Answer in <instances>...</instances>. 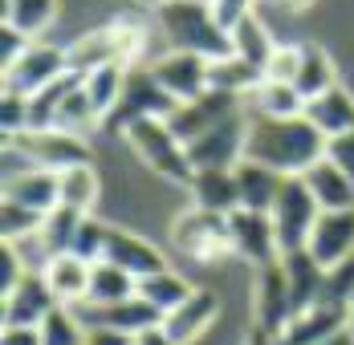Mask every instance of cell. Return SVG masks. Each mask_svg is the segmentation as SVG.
Instances as JSON below:
<instances>
[{"label": "cell", "instance_id": "cell-1", "mask_svg": "<svg viewBox=\"0 0 354 345\" xmlns=\"http://www.w3.org/2000/svg\"><path fill=\"white\" fill-rule=\"evenodd\" d=\"M248 163H265L269 171L297 179L318 159H326V135L301 114V118H248Z\"/></svg>", "mask_w": 354, "mask_h": 345}, {"label": "cell", "instance_id": "cell-2", "mask_svg": "<svg viewBox=\"0 0 354 345\" xmlns=\"http://www.w3.org/2000/svg\"><path fill=\"white\" fill-rule=\"evenodd\" d=\"M155 29L176 53H196L204 61H220L232 53V37L216 21L208 0H167L163 8H155Z\"/></svg>", "mask_w": 354, "mask_h": 345}, {"label": "cell", "instance_id": "cell-3", "mask_svg": "<svg viewBox=\"0 0 354 345\" xmlns=\"http://www.w3.org/2000/svg\"><path fill=\"white\" fill-rule=\"evenodd\" d=\"M127 142L142 163L155 175L171 179V183H192V163H187V146L179 142L167 118H142L135 126H127Z\"/></svg>", "mask_w": 354, "mask_h": 345}, {"label": "cell", "instance_id": "cell-4", "mask_svg": "<svg viewBox=\"0 0 354 345\" xmlns=\"http://www.w3.org/2000/svg\"><path fill=\"white\" fill-rule=\"evenodd\" d=\"M179 110V102L159 86V77L151 73V66H131L127 69V86L122 98L114 106V114L106 118L110 135H127V126H135L142 118H171Z\"/></svg>", "mask_w": 354, "mask_h": 345}, {"label": "cell", "instance_id": "cell-5", "mask_svg": "<svg viewBox=\"0 0 354 345\" xmlns=\"http://www.w3.org/2000/svg\"><path fill=\"white\" fill-rule=\"evenodd\" d=\"M171 248L183 252L196 264H220L232 256V236H228V215H212V211H183L171 224Z\"/></svg>", "mask_w": 354, "mask_h": 345}, {"label": "cell", "instance_id": "cell-6", "mask_svg": "<svg viewBox=\"0 0 354 345\" xmlns=\"http://www.w3.org/2000/svg\"><path fill=\"white\" fill-rule=\"evenodd\" d=\"M318 215H322V207H318V199L310 195L306 179H301V175H297V179H285L277 204L269 207V219H273V232H277V244H281V256L301 252V248L310 244V232H314Z\"/></svg>", "mask_w": 354, "mask_h": 345}, {"label": "cell", "instance_id": "cell-7", "mask_svg": "<svg viewBox=\"0 0 354 345\" xmlns=\"http://www.w3.org/2000/svg\"><path fill=\"white\" fill-rule=\"evenodd\" d=\"M245 146H248V110L232 114L228 122L212 126L196 142H187V163H192V171H236L245 163Z\"/></svg>", "mask_w": 354, "mask_h": 345}, {"label": "cell", "instance_id": "cell-8", "mask_svg": "<svg viewBox=\"0 0 354 345\" xmlns=\"http://www.w3.org/2000/svg\"><path fill=\"white\" fill-rule=\"evenodd\" d=\"M70 73V53L49 45V41H33L25 49V57L12 69H4V94L12 98H37L41 90H49L53 81H62Z\"/></svg>", "mask_w": 354, "mask_h": 345}, {"label": "cell", "instance_id": "cell-9", "mask_svg": "<svg viewBox=\"0 0 354 345\" xmlns=\"http://www.w3.org/2000/svg\"><path fill=\"white\" fill-rule=\"evenodd\" d=\"M4 142H12L33 167L41 171H70V167H82V163H90V142L82 135H73V130H25L21 138H4Z\"/></svg>", "mask_w": 354, "mask_h": 345}, {"label": "cell", "instance_id": "cell-10", "mask_svg": "<svg viewBox=\"0 0 354 345\" xmlns=\"http://www.w3.org/2000/svg\"><path fill=\"white\" fill-rule=\"evenodd\" d=\"M151 73L159 77V86L176 98V102H192V98H204L212 90V61L196 57V53H176V49H163L159 57L147 61Z\"/></svg>", "mask_w": 354, "mask_h": 345}, {"label": "cell", "instance_id": "cell-11", "mask_svg": "<svg viewBox=\"0 0 354 345\" xmlns=\"http://www.w3.org/2000/svg\"><path fill=\"white\" fill-rule=\"evenodd\" d=\"M228 236H232V256L248 260L257 273L281 260V244L273 232V219L265 211H232L228 215Z\"/></svg>", "mask_w": 354, "mask_h": 345}, {"label": "cell", "instance_id": "cell-12", "mask_svg": "<svg viewBox=\"0 0 354 345\" xmlns=\"http://www.w3.org/2000/svg\"><path fill=\"white\" fill-rule=\"evenodd\" d=\"M232 114H245V98L241 94H224V90H208L204 98H192V102H179V110L167 118L171 130L179 135V142H196L200 135H208L212 126L228 122Z\"/></svg>", "mask_w": 354, "mask_h": 345}, {"label": "cell", "instance_id": "cell-13", "mask_svg": "<svg viewBox=\"0 0 354 345\" xmlns=\"http://www.w3.org/2000/svg\"><path fill=\"white\" fill-rule=\"evenodd\" d=\"M73 313L82 317L86 329H118L127 337H139L147 329L163 325V313L155 309V305H147L139 293L127 297V301H118V305H90V301H82Z\"/></svg>", "mask_w": 354, "mask_h": 345}, {"label": "cell", "instance_id": "cell-14", "mask_svg": "<svg viewBox=\"0 0 354 345\" xmlns=\"http://www.w3.org/2000/svg\"><path fill=\"white\" fill-rule=\"evenodd\" d=\"M293 297H289V284H285L281 260L261 268L257 284H252V329H265L273 337H281V329L293 321Z\"/></svg>", "mask_w": 354, "mask_h": 345}, {"label": "cell", "instance_id": "cell-15", "mask_svg": "<svg viewBox=\"0 0 354 345\" xmlns=\"http://www.w3.org/2000/svg\"><path fill=\"white\" fill-rule=\"evenodd\" d=\"M346 321H351V309L346 305H334V301H318L310 309L293 313V321L281 329V345H322L334 342L346 333Z\"/></svg>", "mask_w": 354, "mask_h": 345}, {"label": "cell", "instance_id": "cell-16", "mask_svg": "<svg viewBox=\"0 0 354 345\" xmlns=\"http://www.w3.org/2000/svg\"><path fill=\"white\" fill-rule=\"evenodd\" d=\"M306 252L318 260L326 273H330L334 264L351 260L354 256V207H346V211H322L318 224H314V232H310Z\"/></svg>", "mask_w": 354, "mask_h": 345}, {"label": "cell", "instance_id": "cell-17", "mask_svg": "<svg viewBox=\"0 0 354 345\" xmlns=\"http://www.w3.org/2000/svg\"><path fill=\"white\" fill-rule=\"evenodd\" d=\"M53 309H57V297L49 293L45 276L29 273L8 297H4L0 317H4V325H33V329H41V321H45Z\"/></svg>", "mask_w": 354, "mask_h": 345}, {"label": "cell", "instance_id": "cell-18", "mask_svg": "<svg viewBox=\"0 0 354 345\" xmlns=\"http://www.w3.org/2000/svg\"><path fill=\"white\" fill-rule=\"evenodd\" d=\"M106 260L110 264H118V268H127L135 280H147V276H155V273L167 268V260H163V252H159L155 244L142 240V236H135V232H122V228L110 232Z\"/></svg>", "mask_w": 354, "mask_h": 345}, {"label": "cell", "instance_id": "cell-19", "mask_svg": "<svg viewBox=\"0 0 354 345\" xmlns=\"http://www.w3.org/2000/svg\"><path fill=\"white\" fill-rule=\"evenodd\" d=\"M90 273H94V264H86L82 256H73V252H62V256H53L49 264H45V284H49V293L57 297V305H66V309H77L86 297H90Z\"/></svg>", "mask_w": 354, "mask_h": 345}, {"label": "cell", "instance_id": "cell-20", "mask_svg": "<svg viewBox=\"0 0 354 345\" xmlns=\"http://www.w3.org/2000/svg\"><path fill=\"white\" fill-rule=\"evenodd\" d=\"M216 313H220L216 293H212V288H196V293H192L176 313H167V317H163V329L171 333V342H176V345H192L216 321Z\"/></svg>", "mask_w": 354, "mask_h": 345}, {"label": "cell", "instance_id": "cell-21", "mask_svg": "<svg viewBox=\"0 0 354 345\" xmlns=\"http://www.w3.org/2000/svg\"><path fill=\"white\" fill-rule=\"evenodd\" d=\"M281 273L285 284H289V297H293V309H310L326 297V268L301 248V252H289L281 256Z\"/></svg>", "mask_w": 354, "mask_h": 345}, {"label": "cell", "instance_id": "cell-22", "mask_svg": "<svg viewBox=\"0 0 354 345\" xmlns=\"http://www.w3.org/2000/svg\"><path fill=\"white\" fill-rule=\"evenodd\" d=\"M192 199L200 211L212 215H232L241 211V187H236V171H196L187 183Z\"/></svg>", "mask_w": 354, "mask_h": 345}, {"label": "cell", "instance_id": "cell-23", "mask_svg": "<svg viewBox=\"0 0 354 345\" xmlns=\"http://www.w3.org/2000/svg\"><path fill=\"white\" fill-rule=\"evenodd\" d=\"M4 199L29 207L37 215H49L57 207V175L53 171H41V167H29L21 175H8L4 179Z\"/></svg>", "mask_w": 354, "mask_h": 345}, {"label": "cell", "instance_id": "cell-24", "mask_svg": "<svg viewBox=\"0 0 354 345\" xmlns=\"http://www.w3.org/2000/svg\"><path fill=\"white\" fill-rule=\"evenodd\" d=\"M306 118L326 135V142L338 138V135H351L354 130V94L346 86H334V90H326L322 98L306 102Z\"/></svg>", "mask_w": 354, "mask_h": 345}, {"label": "cell", "instance_id": "cell-25", "mask_svg": "<svg viewBox=\"0 0 354 345\" xmlns=\"http://www.w3.org/2000/svg\"><path fill=\"white\" fill-rule=\"evenodd\" d=\"M245 110H248V118H301L306 114V98L289 81L261 77V86L245 98Z\"/></svg>", "mask_w": 354, "mask_h": 345}, {"label": "cell", "instance_id": "cell-26", "mask_svg": "<svg viewBox=\"0 0 354 345\" xmlns=\"http://www.w3.org/2000/svg\"><path fill=\"white\" fill-rule=\"evenodd\" d=\"M228 37H232V57H241L245 66H252L265 77V66H269V57H273V49H277L269 25H265L257 12H248L245 21H236V25L228 29Z\"/></svg>", "mask_w": 354, "mask_h": 345}, {"label": "cell", "instance_id": "cell-27", "mask_svg": "<svg viewBox=\"0 0 354 345\" xmlns=\"http://www.w3.org/2000/svg\"><path fill=\"white\" fill-rule=\"evenodd\" d=\"M301 179H306V187H310V195L318 199L322 211H346V207H354V183L338 171L330 159H318Z\"/></svg>", "mask_w": 354, "mask_h": 345}, {"label": "cell", "instance_id": "cell-28", "mask_svg": "<svg viewBox=\"0 0 354 345\" xmlns=\"http://www.w3.org/2000/svg\"><path fill=\"white\" fill-rule=\"evenodd\" d=\"M281 183L285 175L269 171L265 163H241L236 167V187H241V207L245 211H265L269 215V207L277 204V195H281Z\"/></svg>", "mask_w": 354, "mask_h": 345}, {"label": "cell", "instance_id": "cell-29", "mask_svg": "<svg viewBox=\"0 0 354 345\" xmlns=\"http://www.w3.org/2000/svg\"><path fill=\"white\" fill-rule=\"evenodd\" d=\"M98 199H102V183H98V171L90 163L57 175V207H70L77 215H90L98 207Z\"/></svg>", "mask_w": 354, "mask_h": 345}, {"label": "cell", "instance_id": "cell-30", "mask_svg": "<svg viewBox=\"0 0 354 345\" xmlns=\"http://www.w3.org/2000/svg\"><path fill=\"white\" fill-rule=\"evenodd\" d=\"M297 94L306 102L322 98L326 90L338 86V69H334V57L322 49V45H301V66H297V77H293Z\"/></svg>", "mask_w": 354, "mask_h": 345}, {"label": "cell", "instance_id": "cell-31", "mask_svg": "<svg viewBox=\"0 0 354 345\" xmlns=\"http://www.w3.org/2000/svg\"><path fill=\"white\" fill-rule=\"evenodd\" d=\"M122 86H127V66H102L94 73H82V90H86V98L102 122L114 114V106L122 98Z\"/></svg>", "mask_w": 354, "mask_h": 345}, {"label": "cell", "instance_id": "cell-32", "mask_svg": "<svg viewBox=\"0 0 354 345\" xmlns=\"http://www.w3.org/2000/svg\"><path fill=\"white\" fill-rule=\"evenodd\" d=\"M139 293V280L127 273V268H118V264H110V260H98L94 264V273H90V305H118V301H127V297H135Z\"/></svg>", "mask_w": 354, "mask_h": 345}, {"label": "cell", "instance_id": "cell-33", "mask_svg": "<svg viewBox=\"0 0 354 345\" xmlns=\"http://www.w3.org/2000/svg\"><path fill=\"white\" fill-rule=\"evenodd\" d=\"M57 21V0H4V25L41 41V33Z\"/></svg>", "mask_w": 354, "mask_h": 345}, {"label": "cell", "instance_id": "cell-34", "mask_svg": "<svg viewBox=\"0 0 354 345\" xmlns=\"http://www.w3.org/2000/svg\"><path fill=\"white\" fill-rule=\"evenodd\" d=\"M196 288L183 280L179 273H171V268H163V273H155V276H147V280H139V297L147 301V305H155V309L163 313H176L187 297H192Z\"/></svg>", "mask_w": 354, "mask_h": 345}, {"label": "cell", "instance_id": "cell-35", "mask_svg": "<svg viewBox=\"0 0 354 345\" xmlns=\"http://www.w3.org/2000/svg\"><path fill=\"white\" fill-rule=\"evenodd\" d=\"M261 86V73L252 66H245L241 57H220V61H212V90H224V94H241V98H248L252 90Z\"/></svg>", "mask_w": 354, "mask_h": 345}, {"label": "cell", "instance_id": "cell-36", "mask_svg": "<svg viewBox=\"0 0 354 345\" xmlns=\"http://www.w3.org/2000/svg\"><path fill=\"white\" fill-rule=\"evenodd\" d=\"M82 219H86V215H77V211H70V207H53V211L45 215V224H41V240H45V248H49L53 256L73 252V240H77Z\"/></svg>", "mask_w": 354, "mask_h": 345}, {"label": "cell", "instance_id": "cell-37", "mask_svg": "<svg viewBox=\"0 0 354 345\" xmlns=\"http://www.w3.org/2000/svg\"><path fill=\"white\" fill-rule=\"evenodd\" d=\"M86 333L90 329L82 325V317L66 305H57L41 321V345H86Z\"/></svg>", "mask_w": 354, "mask_h": 345}, {"label": "cell", "instance_id": "cell-38", "mask_svg": "<svg viewBox=\"0 0 354 345\" xmlns=\"http://www.w3.org/2000/svg\"><path fill=\"white\" fill-rule=\"evenodd\" d=\"M110 232H114L110 224L94 219V215H86V219H82V228H77V240H73V256H82L86 264H98V260H106Z\"/></svg>", "mask_w": 354, "mask_h": 345}, {"label": "cell", "instance_id": "cell-39", "mask_svg": "<svg viewBox=\"0 0 354 345\" xmlns=\"http://www.w3.org/2000/svg\"><path fill=\"white\" fill-rule=\"evenodd\" d=\"M41 224H45V215L12 204V199H4V207H0V236H4V244H17L25 236H33V232H41Z\"/></svg>", "mask_w": 354, "mask_h": 345}, {"label": "cell", "instance_id": "cell-40", "mask_svg": "<svg viewBox=\"0 0 354 345\" xmlns=\"http://www.w3.org/2000/svg\"><path fill=\"white\" fill-rule=\"evenodd\" d=\"M322 301H334V305H346V309H351V301H354V256L342 260V264H334V268L326 273V297H322Z\"/></svg>", "mask_w": 354, "mask_h": 345}, {"label": "cell", "instance_id": "cell-41", "mask_svg": "<svg viewBox=\"0 0 354 345\" xmlns=\"http://www.w3.org/2000/svg\"><path fill=\"white\" fill-rule=\"evenodd\" d=\"M297 66H301V45H277L273 57H269V66H265V77H269V81H289V86H293Z\"/></svg>", "mask_w": 354, "mask_h": 345}, {"label": "cell", "instance_id": "cell-42", "mask_svg": "<svg viewBox=\"0 0 354 345\" xmlns=\"http://www.w3.org/2000/svg\"><path fill=\"white\" fill-rule=\"evenodd\" d=\"M25 276H29L25 260L17 256V248H12V244H4V248H0V297H8Z\"/></svg>", "mask_w": 354, "mask_h": 345}, {"label": "cell", "instance_id": "cell-43", "mask_svg": "<svg viewBox=\"0 0 354 345\" xmlns=\"http://www.w3.org/2000/svg\"><path fill=\"white\" fill-rule=\"evenodd\" d=\"M29 45H33V37L17 33V29H8V25H0V69H12L21 57H25Z\"/></svg>", "mask_w": 354, "mask_h": 345}, {"label": "cell", "instance_id": "cell-44", "mask_svg": "<svg viewBox=\"0 0 354 345\" xmlns=\"http://www.w3.org/2000/svg\"><path fill=\"white\" fill-rule=\"evenodd\" d=\"M326 159H330V163H334V167L354 183V130H351V135L330 138V142H326Z\"/></svg>", "mask_w": 354, "mask_h": 345}, {"label": "cell", "instance_id": "cell-45", "mask_svg": "<svg viewBox=\"0 0 354 345\" xmlns=\"http://www.w3.org/2000/svg\"><path fill=\"white\" fill-rule=\"evenodd\" d=\"M0 345H41V329H33V325H4Z\"/></svg>", "mask_w": 354, "mask_h": 345}, {"label": "cell", "instance_id": "cell-46", "mask_svg": "<svg viewBox=\"0 0 354 345\" xmlns=\"http://www.w3.org/2000/svg\"><path fill=\"white\" fill-rule=\"evenodd\" d=\"M86 345H135V337H127L118 329H90L86 333Z\"/></svg>", "mask_w": 354, "mask_h": 345}, {"label": "cell", "instance_id": "cell-47", "mask_svg": "<svg viewBox=\"0 0 354 345\" xmlns=\"http://www.w3.org/2000/svg\"><path fill=\"white\" fill-rule=\"evenodd\" d=\"M135 345H176V342H171V333H167L163 325H155V329L139 333V337H135Z\"/></svg>", "mask_w": 354, "mask_h": 345}, {"label": "cell", "instance_id": "cell-48", "mask_svg": "<svg viewBox=\"0 0 354 345\" xmlns=\"http://www.w3.org/2000/svg\"><path fill=\"white\" fill-rule=\"evenodd\" d=\"M245 345H281V342H277L273 333H265V329H252V333H248V342H245Z\"/></svg>", "mask_w": 354, "mask_h": 345}, {"label": "cell", "instance_id": "cell-49", "mask_svg": "<svg viewBox=\"0 0 354 345\" xmlns=\"http://www.w3.org/2000/svg\"><path fill=\"white\" fill-rule=\"evenodd\" d=\"M322 345H354L351 333H342V337H334V342H322Z\"/></svg>", "mask_w": 354, "mask_h": 345}, {"label": "cell", "instance_id": "cell-50", "mask_svg": "<svg viewBox=\"0 0 354 345\" xmlns=\"http://www.w3.org/2000/svg\"><path fill=\"white\" fill-rule=\"evenodd\" d=\"M346 333H351V342H354V301H351V321H346Z\"/></svg>", "mask_w": 354, "mask_h": 345}, {"label": "cell", "instance_id": "cell-51", "mask_svg": "<svg viewBox=\"0 0 354 345\" xmlns=\"http://www.w3.org/2000/svg\"><path fill=\"white\" fill-rule=\"evenodd\" d=\"M139 4H147V8H163L167 0H139Z\"/></svg>", "mask_w": 354, "mask_h": 345}, {"label": "cell", "instance_id": "cell-52", "mask_svg": "<svg viewBox=\"0 0 354 345\" xmlns=\"http://www.w3.org/2000/svg\"><path fill=\"white\" fill-rule=\"evenodd\" d=\"M277 4H293L297 8V4H310V0H277Z\"/></svg>", "mask_w": 354, "mask_h": 345}]
</instances>
